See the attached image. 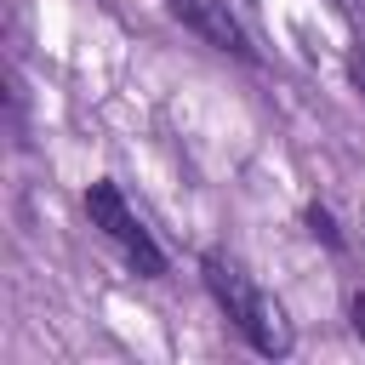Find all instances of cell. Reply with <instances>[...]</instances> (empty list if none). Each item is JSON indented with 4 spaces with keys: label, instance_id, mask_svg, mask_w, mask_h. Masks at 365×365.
I'll list each match as a JSON object with an SVG mask.
<instances>
[{
    "label": "cell",
    "instance_id": "obj_1",
    "mask_svg": "<svg viewBox=\"0 0 365 365\" xmlns=\"http://www.w3.org/2000/svg\"><path fill=\"white\" fill-rule=\"evenodd\" d=\"M200 279H205L211 302L222 308V319H228L262 359H285V354H291V342H297V336H291V319L279 314L274 297H262V285L245 274L240 257H228L222 245L200 251Z\"/></svg>",
    "mask_w": 365,
    "mask_h": 365
},
{
    "label": "cell",
    "instance_id": "obj_2",
    "mask_svg": "<svg viewBox=\"0 0 365 365\" xmlns=\"http://www.w3.org/2000/svg\"><path fill=\"white\" fill-rule=\"evenodd\" d=\"M86 217H91V228H97L108 245H120V257H125L143 279H165V274H171V257H165L160 240L143 228V217L125 205V194H120L114 177H97V182L86 188Z\"/></svg>",
    "mask_w": 365,
    "mask_h": 365
},
{
    "label": "cell",
    "instance_id": "obj_3",
    "mask_svg": "<svg viewBox=\"0 0 365 365\" xmlns=\"http://www.w3.org/2000/svg\"><path fill=\"white\" fill-rule=\"evenodd\" d=\"M165 11H171L200 46H211V51H222V57H234V63H262V51L251 46V34H245V23L234 17L228 0H165Z\"/></svg>",
    "mask_w": 365,
    "mask_h": 365
},
{
    "label": "cell",
    "instance_id": "obj_4",
    "mask_svg": "<svg viewBox=\"0 0 365 365\" xmlns=\"http://www.w3.org/2000/svg\"><path fill=\"white\" fill-rule=\"evenodd\" d=\"M302 222H308V234H314L325 251H342V245H348V240H342V228H336V217H331L325 205H308V211H302Z\"/></svg>",
    "mask_w": 365,
    "mask_h": 365
},
{
    "label": "cell",
    "instance_id": "obj_5",
    "mask_svg": "<svg viewBox=\"0 0 365 365\" xmlns=\"http://www.w3.org/2000/svg\"><path fill=\"white\" fill-rule=\"evenodd\" d=\"M348 86L359 91V103H365V40H354L348 46Z\"/></svg>",
    "mask_w": 365,
    "mask_h": 365
},
{
    "label": "cell",
    "instance_id": "obj_6",
    "mask_svg": "<svg viewBox=\"0 0 365 365\" xmlns=\"http://www.w3.org/2000/svg\"><path fill=\"white\" fill-rule=\"evenodd\" d=\"M348 325H354V336L365 342V285H354V291H348Z\"/></svg>",
    "mask_w": 365,
    "mask_h": 365
}]
</instances>
